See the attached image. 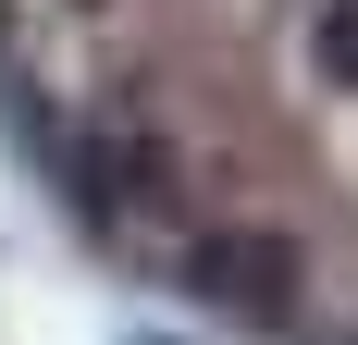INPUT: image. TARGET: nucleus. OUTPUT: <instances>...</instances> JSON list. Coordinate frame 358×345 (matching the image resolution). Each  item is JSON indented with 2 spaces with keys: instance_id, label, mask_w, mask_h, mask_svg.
Wrapping results in <instances>:
<instances>
[{
  "instance_id": "1",
  "label": "nucleus",
  "mask_w": 358,
  "mask_h": 345,
  "mask_svg": "<svg viewBox=\"0 0 358 345\" xmlns=\"http://www.w3.org/2000/svg\"><path fill=\"white\" fill-rule=\"evenodd\" d=\"M296 235H272V222H210V235H185V259H173V284L198 296V309H222V321H285L296 309Z\"/></svg>"
},
{
  "instance_id": "2",
  "label": "nucleus",
  "mask_w": 358,
  "mask_h": 345,
  "mask_svg": "<svg viewBox=\"0 0 358 345\" xmlns=\"http://www.w3.org/2000/svg\"><path fill=\"white\" fill-rule=\"evenodd\" d=\"M309 62H322V87H358V0L309 13Z\"/></svg>"
},
{
  "instance_id": "3",
  "label": "nucleus",
  "mask_w": 358,
  "mask_h": 345,
  "mask_svg": "<svg viewBox=\"0 0 358 345\" xmlns=\"http://www.w3.org/2000/svg\"><path fill=\"white\" fill-rule=\"evenodd\" d=\"M148 345H161V333H148Z\"/></svg>"
}]
</instances>
